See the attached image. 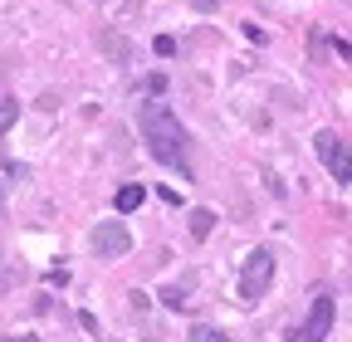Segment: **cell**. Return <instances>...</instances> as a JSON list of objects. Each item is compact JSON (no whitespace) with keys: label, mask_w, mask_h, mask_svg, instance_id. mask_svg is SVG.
<instances>
[{"label":"cell","mask_w":352,"mask_h":342,"mask_svg":"<svg viewBox=\"0 0 352 342\" xmlns=\"http://www.w3.org/2000/svg\"><path fill=\"white\" fill-rule=\"evenodd\" d=\"M142 201H147V191H142L138 181H127V186H118L113 210H118V216H132V210H142Z\"/></svg>","instance_id":"obj_6"},{"label":"cell","mask_w":352,"mask_h":342,"mask_svg":"<svg viewBox=\"0 0 352 342\" xmlns=\"http://www.w3.org/2000/svg\"><path fill=\"white\" fill-rule=\"evenodd\" d=\"M333 293H318L314 304H308V313H303V323H298V332H294V342H323L328 332H333Z\"/></svg>","instance_id":"obj_4"},{"label":"cell","mask_w":352,"mask_h":342,"mask_svg":"<svg viewBox=\"0 0 352 342\" xmlns=\"http://www.w3.org/2000/svg\"><path fill=\"white\" fill-rule=\"evenodd\" d=\"M138 127H142V142H147V152L162 161V166H182V176H186V127H182V117L171 113V103L166 98H147L142 108H138Z\"/></svg>","instance_id":"obj_1"},{"label":"cell","mask_w":352,"mask_h":342,"mask_svg":"<svg viewBox=\"0 0 352 342\" xmlns=\"http://www.w3.org/2000/svg\"><path fill=\"white\" fill-rule=\"evenodd\" d=\"M333 54H338V59H347V64H352V45H347V39H333Z\"/></svg>","instance_id":"obj_14"},{"label":"cell","mask_w":352,"mask_h":342,"mask_svg":"<svg viewBox=\"0 0 352 342\" xmlns=\"http://www.w3.org/2000/svg\"><path fill=\"white\" fill-rule=\"evenodd\" d=\"M186 220H191V240H206V235L215 230V210H206V205H196V210H191V216H186Z\"/></svg>","instance_id":"obj_7"},{"label":"cell","mask_w":352,"mask_h":342,"mask_svg":"<svg viewBox=\"0 0 352 342\" xmlns=\"http://www.w3.org/2000/svg\"><path fill=\"white\" fill-rule=\"evenodd\" d=\"M0 293H6V279H0Z\"/></svg>","instance_id":"obj_17"},{"label":"cell","mask_w":352,"mask_h":342,"mask_svg":"<svg viewBox=\"0 0 352 342\" xmlns=\"http://www.w3.org/2000/svg\"><path fill=\"white\" fill-rule=\"evenodd\" d=\"M15 342H39V337H15Z\"/></svg>","instance_id":"obj_16"},{"label":"cell","mask_w":352,"mask_h":342,"mask_svg":"<svg viewBox=\"0 0 352 342\" xmlns=\"http://www.w3.org/2000/svg\"><path fill=\"white\" fill-rule=\"evenodd\" d=\"M88 244H94L98 260H122V254L132 249V235H127V225H122V220H103V225H94Z\"/></svg>","instance_id":"obj_5"},{"label":"cell","mask_w":352,"mask_h":342,"mask_svg":"<svg viewBox=\"0 0 352 342\" xmlns=\"http://www.w3.org/2000/svg\"><path fill=\"white\" fill-rule=\"evenodd\" d=\"M152 49H157L162 59H171V54H176V39H171V34H157V45H152Z\"/></svg>","instance_id":"obj_13"},{"label":"cell","mask_w":352,"mask_h":342,"mask_svg":"<svg viewBox=\"0 0 352 342\" xmlns=\"http://www.w3.org/2000/svg\"><path fill=\"white\" fill-rule=\"evenodd\" d=\"M274 279V249L270 244H259L245 254V269H240V304H259V293L270 288Z\"/></svg>","instance_id":"obj_2"},{"label":"cell","mask_w":352,"mask_h":342,"mask_svg":"<svg viewBox=\"0 0 352 342\" xmlns=\"http://www.w3.org/2000/svg\"><path fill=\"white\" fill-rule=\"evenodd\" d=\"M314 152H318V161L328 166V176H333L338 186H352V152H347V142L333 133V127L314 133Z\"/></svg>","instance_id":"obj_3"},{"label":"cell","mask_w":352,"mask_h":342,"mask_svg":"<svg viewBox=\"0 0 352 342\" xmlns=\"http://www.w3.org/2000/svg\"><path fill=\"white\" fill-rule=\"evenodd\" d=\"M191 342H230V332L226 328H210V323H196L191 328Z\"/></svg>","instance_id":"obj_10"},{"label":"cell","mask_w":352,"mask_h":342,"mask_svg":"<svg viewBox=\"0 0 352 342\" xmlns=\"http://www.w3.org/2000/svg\"><path fill=\"white\" fill-rule=\"evenodd\" d=\"M20 117V98H0V133H10Z\"/></svg>","instance_id":"obj_11"},{"label":"cell","mask_w":352,"mask_h":342,"mask_svg":"<svg viewBox=\"0 0 352 342\" xmlns=\"http://www.w3.org/2000/svg\"><path fill=\"white\" fill-rule=\"evenodd\" d=\"M103 49H108L118 64H132V45H127L122 34H103Z\"/></svg>","instance_id":"obj_9"},{"label":"cell","mask_w":352,"mask_h":342,"mask_svg":"<svg viewBox=\"0 0 352 342\" xmlns=\"http://www.w3.org/2000/svg\"><path fill=\"white\" fill-rule=\"evenodd\" d=\"M215 5H220V0H191V10H201V15H210Z\"/></svg>","instance_id":"obj_15"},{"label":"cell","mask_w":352,"mask_h":342,"mask_svg":"<svg viewBox=\"0 0 352 342\" xmlns=\"http://www.w3.org/2000/svg\"><path fill=\"white\" fill-rule=\"evenodd\" d=\"M166 93V73H147V98H162Z\"/></svg>","instance_id":"obj_12"},{"label":"cell","mask_w":352,"mask_h":342,"mask_svg":"<svg viewBox=\"0 0 352 342\" xmlns=\"http://www.w3.org/2000/svg\"><path fill=\"white\" fill-rule=\"evenodd\" d=\"M162 304L182 313V308L191 304V284H166V288H162Z\"/></svg>","instance_id":"obj_8"}]
</instances>
